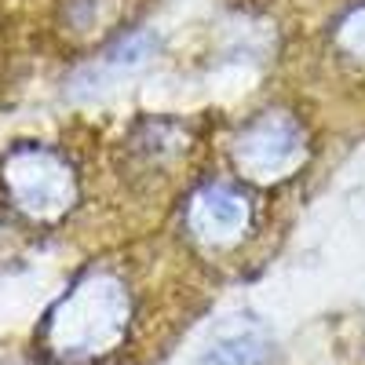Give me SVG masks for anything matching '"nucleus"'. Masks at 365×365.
<instances>
[{
  "label": "nucleus",
  "mask_w": 365,
  "mask_h": 365,
  "mask_svg": "<svg viewBox=\"0 0 365 365\" xmlns=\"http://www.w3.org/2000/svg\"><path fill=\"white\" fill-rule=\"evenodd\" d=\"M234 168L252 182H282L307 161V132L285 110L256 113L230 146Z\"/></svg>",
  "instance_id": "nucleus-2"
},
{
  "label": "nucleus",
  "mask_w": 365,
  "mask_h": 365,
  "mask_svg": "<svg viewBox=\"0 0 365 365\" xmlns=\"http://www.w3.org/2000/svg\"><path fill=\"white\" fill-rule=\"evenodd\" d=\"M270 354H274V340L259 322L230 318L212 332L197 365H267Z\"/></svg>",
  "instance_id": "nucleus-5"
},
{
  "label": "nucleus",
  "mask_w": 365,
  "mask_h": 365,
  "mask_svg": "<svg viewBox=\"0 0 365 365\" xmlns=\"http://www.w3.org/2000/svg\"><path fill=\"white\" fill-rule=\"evenodd\" d=\"M4 182L15 205L34 220H58L77 201V179L70 165L44 146L15 150L4 165Z\"/></svg>",
  "instance_id": "nucleus-3"
},
{
  "label": "nucleus",
  "mask_w": 365,
  "mask_h": 365,
  "mask_svg": "<svg viewBox=\"0 0 365 365\" xmlns=\"http://www.w3.org/2000/svg\"><path fill=\"white\" fill-rule=\"evenodd\" d=\"M187 234L205 249H230L252 227V201L230 182H205L187 201Z\"/></svg>",
  "instance_id": "nucleus-4"
},
{
  "label": "nucleus",
  "mask_w": 365,
  "mask_h": 365,
  "mask_svg": "<svg viewBox=\"0 0 365 365\" xmlns=\"http://www.w3.org/2000/svg\"><path fill=\"white\" fill-rule=\"evenodd\" d=\"M332 41H336V51H340L344 58L365 66V4L351 8V11L336 22V34H332Z\"/></svg>",
  "instance_id": "nucleus-6"
},
{
  "label": "nucleus",
  "mask_w": 365,
  "mask_h": 365,
  "mask_svg": "<svg viewBox=\"0 0 365 365\" xmlns=\"http://www.w3.org/2000/svg\"><path fill=\"white\" fill-rule=\"evenodd\" d=\"M132 329V292L113 270H91L58 299L48 318V351L66 365H88L125 347Z\"/></svg>",
  "instance_id": "nucleus-1"
}]
</instances>
